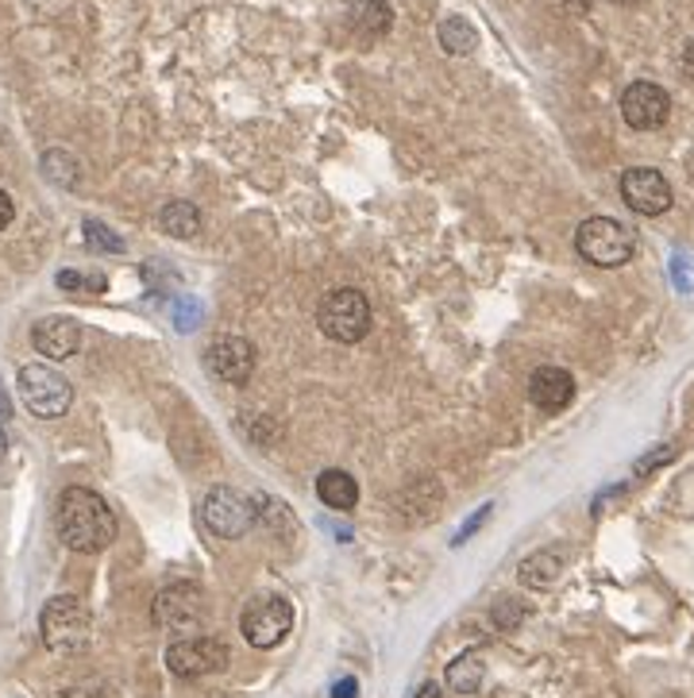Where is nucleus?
<instances>
[{
  "label": "nucleus",
  "instance_id": "nucleus-1",
  "mask_svg": "<svg viewBox=\"0 0 694 698\" xmlns=\"http://www.w3.org/2000/svg\"><path fill=\"white\" fill-rule=\"evenodd\" d=\"M54 529L70 552L97 556L116 540V513L97 490L66 487L54 506Z\"/></svg>",
  "mask_w": 694,
  "mask_h": 698
},
{
  "label": "nucleus",
  "instance_id": "nucleus-2",
  "mask_svg": "<svg viewBox=\"0 0 694 698\" xmlns=\"http://www.w3.org/2000/svg\"><path fill=\"white\" fill-rule=\"evenodd\" d=\"M575 251L583 255L591 267H625L636 255V232L629 225L614 217H591L578 225Z\"/></svg>",
  "mask_w": 694,
  "mask_h": 698
},
{
  "label": "nucleus",
  "instance_id": "nucleus-3",
  "mask_svg": "<svg viewBox=\"0 0 694 698\" xmlns=\"http://www.w3.org/2000/svg\"><path fill=\"white\" fill-rule=\"evenodd\" d=\"M89 629H93V618H89V606L73 595H58L43 606L39 614V634H43V645L51 652H81L89 645Z\"/></svg>",
  "mask_w": 694,
  "mask_h": 698
},
{
  "label": "nucleus",
  "instance_id": "nucleus-4",
  "mask_svg": "<svg viewBox=\"0 0 694 698\" xmlns=\"http://www.w3.org/2000/svg\"><path fill=\"white\" fill-rule=\"evenodd\" d=\"M289 629H294V606L282 595H255L239 614V634L259 652L282 645Z\"/></svg>",
  "mask_w": 694,
  "mask_h": 698
},
{
  "label": "nucleus",
  "instance_id": "nucleus-5",
  "mask_svg": "<svg viewBox=\"0 0 694 698\" xmlns=\"http://www.w3.org/2000/svg\"><path fill=\"white\" fill-rule=\"evenodd\" d=\"M201 521L212 537L220 540H239L259 525V506L236 487H212L201 502Z\"/></svg>",
  "mask_w": 694,
  "mask_h": 698
},
{
  "label": "nucleus",
  "instance_id": "nucleus-6",
  "mask_svg": "<svg viewBox=\"0 0 694 698\" xmlns=\"http://www.w3.org/2000/svg\"><path fill=\"white\" fill-rule=\"evenodd\" d=\"M16 382H20L23 406H28L36 417H43V421H54V417L70 413V406H73V386L66 382V375H58L54 367H47V363H28V367H20Z\"/></svg>",
  "mask_w": 694,
  "mask_h": 698
},
{
  "label": "nucleus",
  "instance_id": "nucleus-7",
  "mask_svg": "<svg viewBox=\"0 0 694 698\" xmlns=\"http://www.w3.org/2000/svg\"><path fill=\"white\" fill-rule=\"evenodd\" d=\"M317 325L328 340L336 343H359L370 332V301L359 290H333L317 309Z\"/></svg>",
  "mask_w": 694,
  "mask_h": 698
},
{
  "label": "nucleus",
  "instance_id": "nucleus-8",
  "mask_svg": "<svg viewBox=\"0 0 694 698\" xmlns=\"http://www.w3.org/2000/svg\"><path fill=\"white\" fill-rule=\"evenodd\" d=\"M205 614H209V602H205V590L197 582H170L151 606L155 626L162 629H194L205 621Z\"/></svg>",
  "mask_w": 694,
  "mask_h": 698
},
{
  "label": "nucleus",
  "instance_id": "nucleus-9",
  "mask_svg": "<svg viewBox=\"0 0 694 698\" xmlns=\"http://www.w3.org/2000/svg\"><path fill=\"white\" fill-rule=\"evenodd\" d=\"M228 664V645L217 637H181L167 648V668L178 679L212 676Z\"/></svg>",
  "mask_w": 694,
  "mask_h": 698
},
{
  "label": "nucleus",
  "instance_id": "nucleus-10",
  "mask_svg": "<svg viewBox=\"0 0 694 698\" xmlns=\"http://www.w3.org/2000/svg\"><path fill=\"white\" fill-rule=\"evenodd\" d=\"M622 201L629 205L636 217H660V212L672 209L675 193L660 170L652 167H633L622 174Z\"/></svg>",
  "mask_w": 694,
  "mask_h": 698
},
{
  "label": "nucleus",
  "instance_id": "nucleus-11",
  "mask_svg": "<svg viewBox=\"0 0 694 698\" xmlns=\"http://www.w3.org/2000/svg\"><path fill=\"white\" fill-rule=\"evenodd\" d=\"M622 117L633 131H656L672 117V97L656 81H633L622 93Z\"/></svg>",
  "mask_w": 694,
  "mask_h": 698
},
{
  "label": "nucleus",
  "instance_id": "nucleus-12",
  "mask_svg": "<svg viewBox=\"0 0 694 698\" xmlns=\"http://www.w3.org/2000/svg\"><path fill=\"white\" fill-rule=\"evenodd\" d=\"M205 367H209L212 379L244 386L255 371V343L244 340V336H217L205 348Z\"/></svg>",
  "mask_w": 694,
  "mask_h": 698
},
{
  "label": "nucleus",
  "instance_id": "nucleus-13",
  "mask_svg": "<svg viewBox=\"0 0 694 698\" xmlns=\"http://www.w3.org/2000/svg\"><path fill=\"white\" fill-rule=\"evenodd\" d=\"M31 343H36V351L43 359H51V363H62V359L78 356L81 348V325L73 317H43L36 320V328H31Z\"/></svg>",
  "mask_w": 694,
  "mask_h": 698
},
{
  "label": "nucleus",
  "instance_id": "nucleus-14",
  "mask_svg": "<svg viewBox=\"0 0 694 698\" xmlns=\"http://www.w3.org/2000/svg\"><path fill=\"white\" fill-rule=\"evenodd\" d=\"M528 398H533V406L544 409V413H559V409L572 406L575 379L564 367H541V371H533V379H528Z\"/></svg>",
  "mask_w": 694,
  "mask_h": 698
},
{
  "label": "nucleus",
  "instance_id": "nucleus-15",
  "mask_svg": "<svg viewBox=\"0 0 694 698\" xmlns=\"http://www.w3.org/2000/svg\"><path fill=\"white\" fill-rule=\"evenodd\" d=\"M564 564H567L564 548H541V552H533L528 560H520L517 579L533 590H544V587H552L559 575H564Z\"/></svg>",
  "mask_w": 694,
  "mask_h": 698
},
{
  "label": "nucleus",
  "instance_id": "nucleus-16",
  "mask_svg": "<svg viewBox=\"0 0 694 698\" xmlns=\"http://www.w3.org/2000/svg\"><path fill=\"white\" fill-rule=\"evenodd\" d=\"M317 498L328 509H336V513H347V509H355V502H359V482L347 471H340V467H328V471L317 475Z\"/></svg>",
  "mask_w": 694,
  "mask_h": 698
},
{
  "label": "nucleus",
  "instance_id": "nucleus-17",
  "mask_svg": "<svg viewBox=\"0 0 694 698\" xmlns=\"http://www.w3.org/2000/svg\"><path fill=\"white\" fill-rule=\"evenodd\" d=\"M351 23H355V28H359L367 39L386 36V31H390V23H394V8H390V0H355V8H351Z\"/></svg>",
  "mask_w": 694,
  "mask_h": 698
},
{
  "label": "nucleus",
  "instance_id": "nucleus-18",
  "mask_svg": "<svg viewBox=\"0 0 694 698\" xmlns=\"http://www.w3.org/2000/svg\"><path fill=\"white\" fill-rule=\"evenodd\" d=\"M159 228L174 240H194L201 232V212L194 209L189 201H170L167 209L159 212Z\"/></svg>",
  "mask_w": 694,
  "mask_h": 698
},
{
  "label": "nucleus",
  "instance_id": "nucleus-19",
  "mask_svg": "<svg viewBox=\"0 0 694 698\" xmlns=\"http://www.w3.org/2000/svg\"><path fill=\"white\" fill-rule=\"evenodd\" d=\"M483 679H486V664L478 660L475 652H463L459 660L448 664V687L459 695H475L483 691Z\"/></svg>",
  "mask_w": 694,
  "mask_h": 698
},
{
  "label": "nucleus",
  "instance_id": "nucleus-20",
  "mask_svg": "<svg viewBox=\"0 0 694 698\" xmlns=\"http://www.w3.org/2000/svg\"><path fill=\"white\" fill-rule=\"evenodd\" d=\"M440 47L448 54H470L478 47V31L470 28L463 16H448V20L440 23Z\"/></svg>",
  "mask_w": 694,
  "mask_h": 698
},
{
  "label": "nucleus",
  "instance_id": "nucleus-21",
  "mask_svg": "<svg viewBox=\"0 0 694 698\" xmlns=\"http://www.w3.org/2000/svg\"><path fill=\"white\" fill-rule=\"evenodd\" d=\"M86 243L93 251H112V255L123 251V240L116 232H109V228H105L101 220H86Z\"/></svg>",
  "mask_w": 694,
  "mask_h": 698
},
{
  "label": "nucleus",
  "instance_id": "nucleus-22",
  "mask_svg": "<svg viewBox=\"0 0 694 698\" xmlns=\"http://www.w3.org/2000/svg\"><path fill=\"white\" fill-rule=\"evenodd\" d=\"M58 286H62V290H93V293H101L105 290V278L101 275H78V270H62V275H58Z\"/></svg>",
  "mask_w": 694,
  "mask_h": 698
},
{
  "label": "nucleus",
  "instance_id": "nucleus-23",
  "mask_svg": "<svg viewBox=\"0 0 694 698\" xmlns=\"http://www.w3.org/2000/svg\"><path fill=\"white\" fill-rule=\"evenodd\" d=\"M12 217H16V205H12V197H8L4 190H0V232H4V228L12 225Z\"/></svg>",
  "mask_w": 694,
  "mask_h": 698
},
{
  "label": "nucleus",
  "instance_id": "nucleus-24",
  "mask_svg": "<svg viewBox=\"0 0 694 698\" xmlns=\"http://www.w3.org/2000/svg\"><path fill=\"white\" fill-rule=\"evenodd\" d=\"M486 517H490V506H483V509H478V517H475V521H467V525H463V532L456 537V545H463V540H467L470 532H478V525H483Z\"/></svg>",
  "mask_w": 694,
  "mask_h": 698
},
{
  "label": "nucleus",
  "instance_id": "nucleus-25",
  "mask_svg": "<svg viewBox=\"0 0 694 698\" xmlns=\"http://www.w3.org/2000/svg\"><path fill=\"white\" fill-rule=\"evenodd\" d=\"M355 695H359V684H355V679H336L333 698H355Z\"/></svg>",
  "mask_w": 694,
  "mask_h": 698
},
{
  "label": "nucleus",
  "instance_id": "nucleus-26",
  "mask_svg": "<svg viewBox=\"0 0 694 698\" xmlns=\"http://www.w3.org/2000/svg\"><path fill=\"white\" fill-rule=\"evenodd\" d=\"M664 459H672V448H664V451H656V456H648V459H641V463H636V471H648V467H656V463H664Z\"/></svg>",
  "mask_w": 694,
  "mask_h": 698
},
{
  "label": "nucleus",
  "instance_id": "nucleus-27",
  "mask_svg": "<svg viewBox=\"0 0 694 698\" xmlns=\"http://www.w3.org/2000/svg\"><path fill=\"white\" fill-rule=\"evenodd\" d=\"M8 417H12V398H8L4 382H0V421H8Z\"/></svg>",
  "mask_w": 694,
  "mask_h": 698
},
{
  "label": "nucleus",
  "instance_id": "nucleus-28",
  "mask_svg": "<svg viewBox=\"0 0 694 698\" xmlns=\"http://www.w3.org/2000/svg\"><path fill=\"white\" fill-rule=\"evenodd\" d=\"M683 70H687V78L694 81V39L683 47Z\"/></svg>",
  "mask_w": 694,
  "mask_h": 698
},
{
  "label": "nucleus",
  "instance_id": "nucleus-29",
  "mask_svg": "<svg viewBox=\"0 0 694 698\" xmlns=\"http://www.w3.org/2000/svg\"><path fill=\"white\" fill-rule=\"evenodd\" d=\"M413 698H444V691H440V684H420V691Z\"/></svg>",
  "mask_w": 694,
  "mask_h": 698
},
{
  "label": "nucleus",
  "instance_id": "nucleus-30",
  "mask_svg": "<svg viewBox=\"0 0 694 698\" xmlns=\"http://www.w3.org/2000/svg\"><path fill=\"white\" fill-rule=\"evenodd\" d=\"M58 698H101V695H93V691H81V687H73V691H66V695H58Z\"/></svg>",
  "mask_w": 694,
  "mask_h": 698
},
{
  "label": "nucleus",
  "instance_id": "nucleus-31",
  "mask_svg": "<svg viewBox=\"0 0 694 698\" xmlns=\"http://www.w3.org/2000/svg\"><path fill=\"white\" fill-rule=\"evenodd\" d=\"M4 451H8V440H4V432H0V463H4Z\"/></svg>",
  "mask_w": 694,
  "mask_h": 698
}]
</instances>
